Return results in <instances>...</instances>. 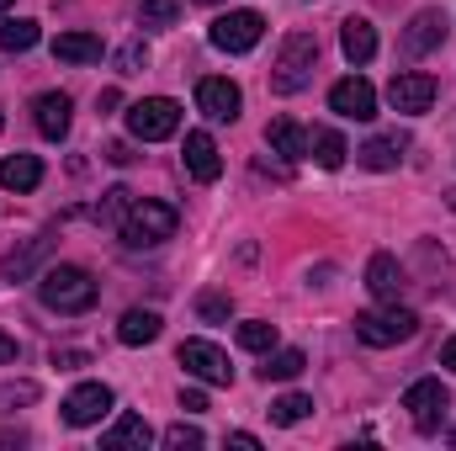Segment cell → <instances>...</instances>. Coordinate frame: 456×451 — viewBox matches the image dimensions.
<instances>
[{
    "mask_svg": "<svg viewBox=\"0 0 456 451\" xmlns=\"http://www.w3.org/2000/svg\"><path fill=\"white\" fill-rule=\"evenodd\" d=\"M175 208L170 202H154V197H143V202H133L127 213H122V224H117V234H122V244H133V250H154V244H165L170 234H175Z\"/></svg>",
    "mask_w": 456,
    "mask_h": 451,
    "instance_id": "3",
    "label": "cell"
},
{
    "mask_svg": "<svg viewBox=\"0 0 456 451\" xmlns=\"http://www.w3.org/2000/svg\"><path fill=\"white\" fill-rule=\"evenodd\" d=\"M228 441H233V447H244V451H255V447H260V441H255V436H249V430H233V436H228Z\"/></svg>",
    "mask_w": 456,
    "mask_h": 451,
    "instance_id": "40",
    "label": "cell"
},
{
    "mask_svg": "<svg viewBox=\"0 0 456 451\" xmlns=\"http://www.w3.org/2000/svg\"><path fill=\"white\" fill-rule=\"evenodd\" d=\"M436 75H425V70H403V75H393V86H387V102H393V112L403 117H419L430 112V102H436Z\"/></svg>",
    "mask_w": 456,
    "mask_h": 451,
    "instance_id": "10",
    "label": "cell"
},
{
    "mask_svg": "<svg viewBox=\"0 0 456 451\" xmlns=\"http://www.w3.org/2000/svg\"><path fill=\"white\" fill-rule=\"evenodd\" d=\"M181 409H186V414H202V409H208V393L186 388V393H181Z\"/></svg>",
    "mask_w": 456,
    "mask_h": 451,
    "instance_id": "36",
    "label": "cell"
},
{
    "mask_svg": "<svg viewBox=\"0 0 456 451\" xmlns=\"http://www.w3.org/2000/svg\"><path fill=\"white\" fill-rule=\"evenodd\" d=\"M308 154H314V160H319L324 170H340L345 154H350V144H345L335 127H319V133H314V144H308Z\"/></svg>",
    "mask_w": 456,
    "mask_h": 451,
    "instance_id": "25",
    "label": "cell"
},
{
    "mask_svg": "<svg viewBox=\"0 0 456 451\" xmlns=\"http://www.w3.org/2000/svg\"><path fill=\"white\" fill-rule=\"evenodd\" d=\"M37 37H43L37 21H16V16L0 21V48H5V53H27V48H37Z\"/></svg>",
    "mask_w": 456,
    "mask_h": 451,
    "instance_id": "27",
    "label": "cell"
},
{
    "mask_svg": "<svg viewBox=\"0 0 456 451\" xmlns=\"http://www.w3.org/2000/svg\"><path fill=\"white\" fill-rule=\"evenodd\" d=\"M239 345L244 350H276V324H265V319L239 324Z\"/></svg>",
    "mask_w": 456,
    "mask_h": 451,
    "instance_id": "31",
    "label": "cell"
},
{
    "mask_svg": "<svg viewBox=\"0 0 456 451\" xmlns=\"http://www.w3.org/2000/svg\"><path fill=\"white\" fill-rule=\"evenodd\" d=\"M208 37H213V48H224V53H249V48L265 37V16H260V11H224Z\"/></svg>",
    "mask_w": 456,
    "mask_h": 451,
    "instance_id": "8",
    "label": "cell"
},
{
    "mask_svg": "<svg viewBox=\"0 0 456 451\" xmlns=\"http://www.w3.org/2000/svg\"><path fill=\"white\" fill-rule=\"evenodd\" d=\"M330 112L350 117V122H371V117H377V91H371V80H361V75L335 80V86H330Z\"/></svg>",
    "mask_w": 456,
    "mask_h": 451,
    "instance_id": "12",
    "label": "cell"
},
{
    "mask_svg": "<svg viewBox=\"0 0 456 451\" xmlns=\"http://www.w3.org/2000/svg\"><path fill=\"white\" fill-rule=\"evenodd\" d=\"M303 366H308L303 350H276V356H265L260 377H265V382H292V377H303Z\"/></svg>",
    "mask_w": 456,
    "mask_h": 451,
    "instance_id": "26",
    "label": "cell"
},
{
    "mask_svg": "<svg viewBox=\"0 0 456 451\" xmlns=\"http://www.w3.org/2000/svg\"><path fill=\"white\" fill-rule=\"evenodd\" d=\"M414 335H419V314H409V308H398V303L371 308V314H355V340H366V345H377V350L403 345V340H414Z\"/></svg>",
    "mask_w": 456,
    "mask_h": 451,
    "instance_id": "4",
    "label": "cell"
},
{
    "mask_svg": "<svg viewBox=\"0 0 456 451\" xmlns=\"http://www.w3.org/2000/svg\"><path fill=\"white\" fill-rule=\"evenodd\" d=\"M441 366H452V372H456V335L441 345Z\"/></svg>",
    "mask_w": 456,
    "mask_h": 451,
    "instance_id": "39",
    "label": "cell"
},
{
    "mask_svg": "<svg viewBox=\"0 0 456 451\" xmlns=\"http://www.w3.org/2000/svg\"><path fill=\"white\" fill-rule=\"evenodd\" d=\"M181 366L197 377V382H208V388H228L233 382V366H228V356L213 345V340H181Z\"/></svg>",
    "mask_w": 456,
    "mask_h": 451,
    "instance_id": "9",
    "label": "cell"
},
{
    "mask_svg": "<svg viewBox=\"0 0 456 451\" xmlns=\"http://www.w3.org/2000/svg\"><path fill=\"white\" fill-rule=\"evenodd\" d=\"M202 5H224V0H202Z\"/></svg>",
    "mask_w": 456,
    "mask_h": 451,
    "instance_id": "44",
    "label": "cell"
},
{
    "mask_svg": "<svg viewBox=\"0 0 456 451\" xmlns=\"http://www.w3.org/2000/svg\"><path fill=\"white\" fill-rule=\"evenodd\" d=\"M133 208V192H122V186H112L107 197H102V208H96V224H122V213Z\"/></svg>",
    "mask_w": 456,
    "mask_h": 451,
    "instance_id": "32",
    "label": "cell"
},
{
    "mask_svg": "<svg viewBox=\"0 0 456 451\" xmlns=\"http://www.w3.org/2000/svg\"><path fill=\"white\" fill-rule=\"evenodd\" d=\"M175 16H181L175 0H143V5H138V21L154 27V32H159V27H175Z\"/></svg>",
    "mask_w": 456,
    "mask_h": 451,
    "instance_id": "30",
    "label": "cell"
},
{
    "mask_svg": "<svg viewBox=\"0 0 456 451\" xmlns=\"http://www.w3.org/2000/svg\"><path fill=\"white\" fill-rule=\"evenodd\" d=\"M0 186H5V192H37V186H43V160H37V154H11V160H0Z\"/></svg>",
    "mask_w": 456,
    "mask_h": 451,
    "instance_id": "21",
    "label": "cell"
},
{
    "mask_svg": "<svg viewBox=\"0 0 456 451\" xmlns=\"http://www.w3.org/2000/svg\"><path fill=\"white\" fill-rule=\"evenodd\" d=\"M319 70V37L314 32H292L276 53V70H271V91L276 96H297Z\"/></svg>",
    "mask_w": 456,
    "mask_h": 451,
    "instance_id": "2",
    "label": "cell"
},
{
    "mask_svg": "<svg viewBox=\"0 0 456 451\" xmlns=\"http://www.w3.org/2000/svg\"><path fill=\"white\" fill-rule=\"evenodd\" d=\"M340 48H345L350 64H371V59H377V32H371L366 16H350L340 27Z\"/></svg>",
    "mask_w": 456,
    "mask_h": 451,
    "instance_id": "22",
    "label": "cell"
},
{
    "mask_svg": "<svg viewBox=\"0 0 456 451\" xmlns=\"http://www.w3.org/2000/svg\"><path fill=\"white\" fill-rule=\"evenodd\" d=\"M314 414V398L308 393H281L276 404H271V425H297V420H308Z\"/></svg>",
    "mask_w": 456,
    "mask_h": 451,
    "instance_id": "28",
    "label": "cell"
},
{
    "mask_svg": "<svg viewBox=\"0 0 456 451\" xmlns=\"http://www.w3.org/2000/svg\"><path fill=\"white\" fill-rule=\"evenodd\" d=\"M446 32H452L446 11H441V5H425V11H414V21L403 27L398 53H403V59H425V53H436V48L446 43Z\"/></svg>",
    "mask_w": 456,
    "mask_h": 451,
    "instance_id": "7",
    "label": "cell"
},
{
    "mask_svg": "<svg viewBox=\"0 0 456 451\" xmlns=\"http://www.w3.org/2000/svg\"><path fill=\"white\" fill-rule=\"evenodd\" d=\"M143 64H149L143 37H133V43H122V48H117V70H122V75H143Z\"/></svg>",
    "mask_w": 456,
    "mask_h": 451,
    "instance_id": "34",
    "label": "cell"
},
{
    "mask_svg": "<svg viewBox=\"0 0 456 451\" xmlns=\"http://www.w3.org/2000/svg\"><path fill=\"white\" fill-rule=\"evenodd\" d=\"M112 414V388L107 382H80L69 398H64V425L86 430V425H102Z\"/></svg>",
    "mask_w": 456,
    "mask_h": 451,
    "instance_id": "11",
    "label": "cell"
},
{
    "mask_svg": "<svg viewBox=\"0 0 456 451\" xmlns=\"http://www.w3.org/2000/svg\"><path fill=\"white\" fill-rule=\"evenodd\" d=\"M5 11H11V0H0V16H5Z\"/></svg>",
    "mask_w": 456,
    "mask_h": 451,
    "instance_id": "43",
    "label": "cell"
},
{
    "mask_svg": "<svg viewBox=\"0 0 456 451\" xmlns=\"http://www.w3.org/2000/svg\"><path fill=\"white\" fill-rule=\"evenodd\" d=\"M53 244H59V239H53V228H48V234L27 239L21 250H11V255L0 260V282H21V276H32V266H37V260H43V255H48Z\"/></svg>",
    "mask_w": 456,
    "mask_h": 451,
    "instance_id": "16",
    "label": "cell"
},
{
    "mask_svg": "<svg viewBox=\"0 0 456 451\" xmlns=\"http://www.w3.org/2000/svg\"><path fill=\"white\" fill-rule=\"evenodd\" d=\"M181 160H186V170H191L202 186H213V181L224 176V154H218V144H213L208 133H186V149H181Z\"/></svg>",
    "mask_w": 456,
    "mask_h": 451,
    "instance_id": "14",
    "label": "cell"
},
{
    "mask_svg": "<svg viewBox=\"0 0 456 451\" xmlns=\"http://www.w3.org/2000/svg\"><path fill=\"white\" fill-rule=\"evenodd\" d=\"M197 107H202V117H213V122H233L239 107H244V96H239L233 80L208 75V80H197Z\"/></svg>",
    "mask_w": 456,
    "mask_h": 451,
    "instance_id": "13",
    "label": "cell"
},
{
    "mask_svg": "<svg viewBox=\"0 0 456 451\" xmlns=\"http://www.w3.org/2000/svg\"><path fill=\"white\" fill-rule=\"evenodd\" d=\"M228 314H233V298H228L224 287H208V292L197 298V319H202V324H228Z\"/></svg>",
    "mask_w": 456,
    "mask_h": 451,
    "instance_id": "29",
    "label": "cell"
},
{
    "mask_svg": "<svg viewBox=\"0 0 456 451\" xmlns=\"http://www.w3.org/2000/svg\"><path fill=\"white\" fill-rule=\"evenodd\" d=\"M107 160H112V165H133V149H127V144H112Z\"/></svg>",
    "mask_w": 456,
    "mask_h": 451,
    "instance_id": "38",
    "label": "cell"
},
{
    "mask_svg": "<svg viewBox=\"0 0 456 451\" xmlns=\"http://www.w3.org/2000/svg\"><path fill=\"white\" fill-rule=\"evenodd\" d=\"M32 398H37V388H32V382H16V388L5 382V388H0V409H16V404H32Z\"/></svg>",
    "mask_w": 456,
    "mask_h": 451,
    "instance_id": "35",
    "label": "cell"
},
{
    "mask_svg": "<svg viewBox=\"0 0 456 451\" xmlns=\"http://www.w3.org/2000/svg\"><path fill=\"white\" fill-rule=\"evenodd\" d=\"M53 366H64V372L69 366H86V350H53Z\"/></svg>",
    "mask_w": 456,
    "mask_h": 451,
    "instance_id": "37",
    "label": "cell"
},
{
    "mask_svg": "<svg viewBox=\"0 0 456 451\" xmlns=\"http://www.w3.org/2000/svg\"><path fill=\"white\" fill-rule=\"evenodd\" d=\"M175 127H181V107H175L170 96H143V102L127 107V133H133L138 144L175 138Z\"/></svg>",
    "mask_w": 456,
    "mask_h": 451,
    "instance_id": "6",
    "label": "cell"
},
{
    "mask_svg": "<svg viewBox=\"0 0 456 451\" xmlns=\"http://www.w3.org/2000/svg\"><path fill=\"white\" fill-rule=\"evenodd\" d=\"M69 112H75V107H69V96H64V91H43V96L32 102V122H37V133H43V138H53V144L69 133Z\"/></svg>",
    "mask_w": 456,
    "mask_h": 451,
    "instance_id": "15",
    "label": "cell"
},
{
    "mask_svg": "<svg viewBox=\"0 0 456 451\" xmlns=\"http://www.w3.org/2000/svg\"><path fill=\"white\" fill-rule=\"evenodd\" d=\"M446 202H452V213H456V192H446Z\"/></svg>",
    "mask_w": 456,
    "mask_h": 451,
    "instance_id": "42",
    "label": "cell"
},
{
    "mask_svg": "<svg viewBox=\"0 0 456 451\" xmlns=\"http://www.w3.org/2000/svg\"><path fill=\"white\" fill-rule=\"evenodd\" d=\"M403 149H409V138H403V133H382V138L361 144V149H355V160H361L366 170H398Z\"/></svg>",
    "mask_w": 456,
    "mask_h": 451,
    "instance_id": "20",
    "label": "cell"
},
{
    "mask_svg": "<svg viewBox=\"0 0 456 451\" xmlns=\"http://www.w3.org/2000/svg\"><path fill=\"white\" fill-rule=\"evenodd\" d=\"M265 144H271L276 154H287V160H303V154H308V144H314V133H308V127H297L292 117H271Z\"/></svg>",
    "mask_w": 456,
    "mask_h": 451,
    "instance_id": "19",
    "label": "cell"
},
{
    "mask_svg": "<svg viewBox=\"0 0 456 451\" xmlns=\"http://www.w3.org/2000/svg\"><path fill=\"white\" fill-rule=\"evenodd\" d=\"M366 287H371V298L398 303V292H403V266H398L393 255H371V260H366Z\"/></svg>",
    "mask_w": 456,
    "mask_h": 451,
    "instance_id": "18",
    "label": "cell"
},
{
    "mask_svg": "<svg viewBox=\"0 0 456 451\" xmlns=\"http://www.w3.org/2000/svg\"><path fill=\"white\" fill-rule=\"evenodd\" d=\"M159 441H165V447H170V451H197V447H202V441H208V436H202L197 425H186V420H181V425H170V430H165Z\"/></svg>",
    "mask_w": 456,
    "mask_h": 451,
    "instance_id": "33",
    "label": "cell"
},
{
    "mask_svg": "<svg viewBox=\"0 0 456 451\" xmlns=\"http://www.w3.org/2000/svg\"><path fill=\"white\" fill-rule=\"evenodd\" d=\"M102 53H107V43L96 32H59L53 37V59H64V64H102Z\"/></svg>",
    "mask_w": 456,
    "mask_h": 451,
    "instance_id": "17",
    "label": "cell"
},
{
    "mask_svg": "<svg viewBox=\"0 0 456 451\" xmlns=\"http://www.w3.org/2000/svg\"><path fill=\"white\" fill-rule=\"evenodd\" d=\"M403 409H409V420H414V430H419V436H436V430L446 425L452 393H446V382H441V377H419V382H409Z\"/></svg>",
    "mask_w": 456,
    "mask_h": 451,
    "instance_id": "5",
    "label": "cell"
},
{
    "mask_svg": "<svg viewBox=\"0 0 456 451\" xmlns=\"http://www.w3.org/2000/svg\"><path fill=\"white\" fill-rule=\"evenodd\" d=\"M159 330H165V319H159L154 308H127L122 324H117V340H122V345H154Z\"/></svg>",
    "mask_w": 456,
    "mask_h": 451,
    "instance_id": "23",
    "label": "cell"
},
{
    "mask_svg": "<svg viewBox=\"0 0 456 451\" xmlns=\"http://www.w3.org/2000/svg\"><path fill=\"white\" fill-rule=\"evenodd\" d=\"M149 441H154V430H149V420H143V414H122L112 430L102 436V447H107V451H127V447L143 451Z\"/></svg>",
    "mask_w": 456,
    "mask_h": 451,
    "instance_id": "24",
    "label": "cell"
},
{
    "mask_svg": "<svg viewBox=\"0 0 456 451\" xmlns=\"http://www.w3.org/2000/svg\"><path fill=\"white\" fill-rule=\"evenodd\" d=\"M11 356H16V340H11L5 330H0V361H11Z\"/></svg>",
    "mask_w": 456,
    "mask_h": 451,
    "instance_id": "41",
    "label": "cell"
},
{
    "mask_svg": "<svg viewBox=\"0 0 456 451\" xmlns=\"http://www.w3.org/2000/svg\"><path fill=\"white\" fill-rule=\"evenodd\" d=\"M452 441H456V430H452Z\"/></svg>",
    "mask_w": 456,
    "mask_h": 451,
    "instance_id": "45",
    "label": "cell"
},
{
    "mask_svg": "<svg viewBox=\"0 0 456 451\" xmlns=\"http://www.w3.org/2000/svg\"><path fill=\"white\" fill-rule=\"evenodd\" d=\"M96 292L102 287H96V276L86 266H48L37 276V298L53 314H86V308H96Z\"/></svg>",
    "mask_w": 456,
    "mask_h": 451,
    "instance_id": "1",
    "label": "cell"
}]
</instances>
